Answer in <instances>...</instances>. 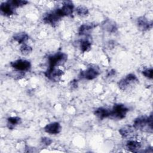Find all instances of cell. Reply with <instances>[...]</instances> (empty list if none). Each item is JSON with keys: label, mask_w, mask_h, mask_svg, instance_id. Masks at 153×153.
<instances>
[{"label": "cell", "mask_w": 153, "mask_h": 153, "mask_svg": "<svg viewBox=\"0 0 153 153\" xmlns=\"http://www.w3.org/2000/svg\"><path fill=\"white\" fill-rule=\"evenodd\" d=\"M96 26V25L93 23L84 24L79 27L78 33L80 35H87Z\"/></svg>", "instance_id": "obj_13"}, {"label": "cell", "mask_w": 153, "mask_h": 153, "mask_svg": "<svg viewBox=\"0 0 153 153\" xmlns=\"http://www.w3.org/2000/svg\"><path fill=\"white\" fill-rule=\"evenodd\" d=\"M133 128L144 131H152V114L149 117H139L136 118L133 123Z\"/></svg>", "instance_id": "obj_1"}, {"label": "cell", "mask_w": 153, "mask_h": 153, "mask_svg": "<svg viewBox=\"0 0 153 153\" xmlns=\"http://www.w3.org/2000/svg\"><path fill=\"white\" fill-rule=\"evenodd\" d=\"M45 76L52 81H58L60 80L61 76L63 74V71L56 67L48 68V69L44 73Z\"/></svg>", "instance_id": "obj_7"}, {"label": "cell", "mask_w": 153, "mask_h": 153, "mask_svg": "<svg viewBox=\"0 0 153 153\" xmlns=\"http://www.w3.org/2000/svg\"><path fill=\"white\" fill-rule=\"evenodd\" d=\"M126 147L130 151L137 152L141 148V143L136 140H130L127 142Z\"/></svg>", "instance_id": "obj_15"}, {"label": "cell", "mask_w": 153, "mask_h": 153, "mask_svg": "<svg viewBox=\"0 0 153 153\" xmlns=\"http://www.w3.org/2000/svg\"><path fill=\"white\" fill-rule=\"evenodd\" d=\"M137 25L139 29L143 31L149 29L152 27V22L148 21V19L143 16L140 17L137 19Z\"/></svg>", "instance_id": "obj_11"}, {"label": "cell", "mask_w": 153, "mask_h": 153, "mask_svg": "<svg viewBox=\"0 0 153 153\" xmlns=\"http://www.w3.org/2000/svg\"><path fill=\"white\" fill-rule=\"evenodd\" d=\"M20 50L21 51V53L24 54V55H27L29 53H30L32 51V48L30 46H29L26 44H23L20 48Z\"/></svg>", "instance_id": "obj_23"}, {"label": "cell", "mask_w": 153, "mask_h": 153, "mask_svg": "<svg viewBox=\"0 0 153 153\" xmlns=\"http://www.w3.org/2000/svg\"><path fill=\"white\" fill-rule=\"evenodd\" d=\"M128 111V108L123 104H115L114 105L112 110H111L110 117L116 120H122L126 116Z\"/></svg>", "instance_id": "obj_2"}, {"label": "cell", "mask_w": 153, "mask_h": 153, "mask_svg": "<svg viewBox=\"0 0 153 153\" xmlns=\"http://www.w3.org/2000/svg\"><path fill=\"white\" fill-rule=\"evenodd\" d=\"M110 114L111 110L103 107L99 108L96 109L94 111V115L100 120H103L105 118L109 117Z\"/></svg>", "instance_id": "obj_14"}, {"label": "cell", "mask_w": 153, "mask_h": 153, "mask_svg": "<svg viewBox=\"0 0 153 153\" xmlns=\"http://www.w3.org/2000/svg\"><path fill=\"white\" fill-rule=\"evenodd\" d=\"M68 59L66 54L62 52L56 53L54 54L51 55L48 57V65L49 68H55L66 62Z\"/></svg>", "instance_id": "obj_3"}, {"label": "cell", "mask_w": 153, "mask_h": 153, "mask_svg": "<svg viewBox=\"0 0 153 153\" xmlns=\"http://www.w3.org/2000/svg\"><path fill=\"white\" fill-rule=\"evenodd\" d=\"M13 8H17L22 7L28 3L27 1L25 0H10L7 1Z\"/></svg>", "instance_id": "obj_21"}, {"label": "cell", "mask_w": 153, "mask_h": 153, "mask_svg": "<svg viewBox=\"0 0 153 153\" xmlns=\"http://www.w3.org/2000/svg\"><path fill=\"white\" fill-rule=\"evenodd\" d=\"M91 44L88 39H83L80 42V49L82 53L87 52L91 49Z\"/></svg>", "instance_id": "obj_20"}, {"label": "cell", "mask_w": 153, "mask_h": 153, "mask_svg": "<svg viewBox=\"0 0 153 153\" xmlns=\"http://www.w3.org/2000/svg\"><path fill=\"white\" fill-rule=\"evenodd\" d=\"M152 73H153V69L152 68H148L145 69L142 71V74L146 78L152 79Z\"/></svg>", "instance_id": "obj_24"}, {"label": "cell", "mask_w": 153, "mask_h": 153, "mask_svg": "<svg viewBox=\"0 0 153 153\" xmlns=\"http://www.w3.org/2000/svg\"><path fill=\"white\" fill-rule=\"evenodd\" d=\"M74 9V5L72 1H66L63 3L62 7L59 8V10L63 17L72 16Z\"/></svg>", "instance_id": "obj_9"}, {"label": "cell", "mask_w": 153, "mask_h": 153, "mask_svg": "<svg viewBox=\"0 0 153 153\" xmlns=\"http://www.w3.org/2000/svg\"><path fill=\"white\" fill-rule=\"evenodd\" d=\"M119 133L123 137H127L133 133V128L130 126H125L120 129Z\"/></svg>", "instance_id": "obj_18"}, {"label": "cell", "mask_w": 153, "mask_h": 153, "mask_svg": "<svg viewBox=\"0 0 153 153\" xmlns=\"http://www.w3.org/2000/svg\"><path fill=\"white\" fill-rule=\"evenodd\" d=\"M115 73V71L114 70H111V71H109L107 75V76H112L113 75H114Z\"/></svg>", "instance_id": "obj_26"}, {"label": "cell", "mask_w": 153, "mask_h": 153, "mask_svg": "<svg viewBox=\"0 0 153 153\" xmlns=\"http://www.w3.org/2000/svg\"><path fill=\"white\" fill-rule=\"evenodd\" d=\"M62 127L57 122H53L47 124L44 127V130L46 133L50 134H56L60 132Z\"/></svg>", "instance_id": "obj_10"}, {"label": "cell", "mask_w": 153, "mask_h": 153, "mask_svg": "<svg viewBox=\"0 0 153 153\" xmlns=\"http://www.w3.org/2000/svg\"><path fill=\"white\" fill-rule=\"evenodd\" d=\"M62 17L63 16L59 10V8H58L54 11H51L45 14L43 17V21L45 23L49 24L52 26H54L59 23Z\"/></svg>", "instance_id": "obj_5"}, {"label": "cell", "mask_w": 153, "mask_h": 153, "mask_svg": "<svg viewBox=\"0 0 153 153\" xmlns=\"http://www.w3.org/2000/svg\"><path fill=\"white\" fill-rule=\"evenodd\" d=\"M139 82L137 76L133 74H128L125 78L118 82L119 88L123 91L128 90L130 87L136 84Z\"/></svg>", "instance_id": "obj_4"}, {"label": "cell", "mask_w": 153, "mask_h": 153, "mask_svg": "<svg viewBox=\"0 0 153 153\" xmlns=\"http://www.w3.org/2000/svg\"><path fill=\"white\" fill-rule=\"evenodd\" d=\"M41 142L46 145V146H48L50 145L51 143H52V140L49 138V137H42L41 139Z\"/></svg>", "instance_id": "obj_25"}, {"label": "cell", "mask_w": 153, "mask_h": 153, "mask_svg": "<svg viewBox=\"0 0 153 153\" xmlns=\"http://www.w3.org/2000/svg\"><path fill=\"white\" fill-rule=\"evenodd\" d=\"M10 65L12 68L19 71H28L31 67L30 62L23 59L16 60L11 62Z\"/></svg>", "instance_id": "obj_8"}, {"label": "cell", "mask_w": 153, "mask_h": 153, "mask_svg": "<svg viewBox=\"0 0 153 153\" xmlns=\"http://www.w3.org/2000/svg\"><path fill=\"white\" fill-rule=\"evenodd\" d=\"M100 74V69L97 66H90L86 70L80 72L79 77L87 80H92Z\"/></svg>", "instance_id": "obj_6"}, {"label": "cell", "mask_w": 153, "mask_h": 153, "mask_svg": "<svg viewBox=\"0 0 153 153\" xmlns=\"http://www.w3.org/2000/svg\"><path fill=\"white\" fill-rule=\"evenodd\" d=\"M0 10L1 14L5 16H10L14 13V8L7 1L1 4Z\"/></svg>", "instance_id": "obj_12"}, {"label": "cell", "mask_w": 153, "mask_h": 153, "mask_svg": "<svg viewBox=\"0 0 153 153\" xmlns=\"http://www.w3.org/2000/svg\"><path fill=\"white\" fill-rule=\"evenodd\" d=\"M102 27L105 30L111 33L115 32L117 30V27L115 23L110 20L104 21L102 24Z\"/></svg>", "instance_id": "obj_16"}, {"label": "cell", "mask_w": 153, "mask_h": 153, "mask_svg": "<svg viewBox=\"0 0 153 153\" xmlns=\"http://www.w3.org/2000/svg\"><path fill=\"white\" fill-rule=\"evenodd\" d=\"M13 39L20 44H25L26 41L29 39V36L24 32H21L14 35Z\"/></svg>", "instance_id": "obj_17"}, {"label": "cell", "mask_w": 153, "mask_h": 153, "mask_svg": "<svg viewBox=\"0 0 153 153\" xmlns=\"http://www.w3.org/2000/svg\"><path fill=\"white\" fill-rule=\"evenodd\" d=\"M76 13L80 16H85L88 14V10L84 6H79L76 8Z\"/></svg>", "instance_id": "obj_22"}, {"label": "cell", "mask_w": 153, "mask_h": 153, "mask_svg": "<svg viewBox=\"0 0 153 153\" xmlns=\"http://www.w3.org/2000/svg\"><path fill=\"white\" fill-rule=\"evenodd\" d=\"M7 121L8 128L10 129H13L16 126L19 124L21 121V119L18 117H11L8 118Z\"/></svg>", "instance_id": "obj_19"}]
</instances>
